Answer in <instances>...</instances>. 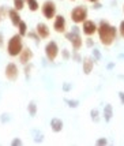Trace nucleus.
<instances>
[{"instance_id": "9d476101", "label": "nucleus", "mask_w": 124, "mask_h": 146, "mask_svg": "<svg viewBox=\"0 0 124 146\" xmlns=\"http://www.w3.org/2000/svg\"><path fill=\"white\" fill-rule=\"evenodd\" d=\"M33 57V53L29 48H25V49H22L21 52V55H19V60H21V63L22 64H26L27 62H30V59Z\"/></svg>"}, {"instance_id": "6e6552de", "label": "nucleus", "mask_w": 124, "mask_h": 146, "mask_svg": "<svg viewBox=\"0 0 124 146\" xmlns=\"http://www.w3.org/2000/svg\"><path fill=\"white\" fill-rule=\"evenodd\" d=\"M6 76L10 79V81H15L18 78V67L14 63L7 64L6 67Z\"/></svg>"}, {"instance_id": "0eeeda50", "label": "nucleus", "mask_w": 124, "mask_h": 146, "mask_svg": "<svg viewBox=\"0 0 124 146\" xmlns=\"http://www.w3.org/2000/svg\"><path fill=\"white\" fill-rule=\"evenodd\" d=\"M82 30H83V33H85L86 36H93L94 33L98 30V26L95 25L93 21H87L86 19V21L83 22V29H82Z\"/></svg>"}, {"instance_id": "20e7f679", "label": "nucleus", "mask_w": 124, "mask_h": 146, "mask_svg": "<svg viewBox=\"0 0 124 146\" xmlns=\"http://www.w3.org/2000/svg\"><path fill=\"white\" fill-rule=\"evenodd\" d=\"M42 14L46 19H52L55 17L56 7H55V3H53L52 0H48V1H45L42 4Z\"/></svg>"}, {"instance_id": "f3484780", "label": "nucleus", "mask_w": 124, "mask_h": 146, "mask_svg": "<svg viewBox=\"0 0 124 146\" xmlns=\"http://www.w3.org/2000/svg\"><path fill=\"white\" fill-rule=\"evenodd\" d=\"M18 27H19V34H21V36H25L26 34V23L23 21H21V23L18 25Z\"/></svg>"}, {"instance_id": "5701e85b", "label": "nucleus", "mask_w": 124, "mask_h": 146, "mask_svg": "<svg viewBox=\"0 0 124 146\" xmlns=\"http://www.w3.org/2000/svg\"><path fill=\"white\" fill-rule=\"evenodd\" d=\"M98 143H99V145H102V143H106V139H99Z\"/></svg>"}, {"instance_id": "ddd939ff", "label": "nucleus", "mask_w": 124, "mask_h": 146, "mask_svg": "<svg viewBox=\"0 0 124 146\" xmlns=\"http://www.w3.org/2000/svg\"><path fill=\"white\" fill-rule=\"evenodd\" d=\"M8 15L11 17V22H13V25H14V26H18L19 23H21L19 15H18V13H17L15 10H10V11H8Z\"/></svg>"}, {"instance_id": "39448f33", "label": "nucleus", "mask_w": 124, "mask_h": 146, "mask_svg": "<svg viewBox=\"0 0 124 146\" xmlns=\"http://www.w3.org/2000/svg\"><path fill=\"white\" fill-rule=\"evenodd\" d=\"M66 37L71 41V44H72V46H74V49H79V48L82 46L81 36H79V33H78V30H76V29H75L74 32L67 33V34H66Z\"/></svg>"}, {"instance_id": "a211bd4d", "label": "nucleus", "mask_w": 124, "mask_h": 146, "mask_svg": "<svg viewBox=\"0 0 124 146\" xmlns=\"http://www.w3.org/2000/svg\"><path fill=\"white\" fill-rule=\"evenodd\" d=\"M14 4L17 10H22L23 8V0H14Z\"/></svg>"}, {"instance_id": "dca6fc26", "label": "nucleus", "mask_w": 124, "mask_h": 146, "mask_svg": "<svg viewBox=\"0 0 124 146\" xmlns=\"http://www.w3.org/2000/svg\"><path fill=\"white\" fill-rule=\"evenodd\" d=\"M111 117H112V107L108 104V105H106V108H105V120L109 121L111 120Z\"/></svg>"}, {"instance_id": "9b49d317", "label": "nucleus", "mask_w": 124, "mask_h": 146, "mask_svg": "<svg viewBox=\"0 0 124 146\" xmlns=\"http://www.w3.org/2000/svg\"><path fill=\"white\" fill-rule=\"evenodd\" d=\"M37 33L41 38H46L49 36V29L45 23H38L37 25Z\"/></svg>"}, {"instance_id": "f257e3e1", "label": "nucleus", "mask_w": 124, "mask_h": 146, "mask_svg": "<svg viewBox=\"0 0 124 146\" xmlns=\"http://www.w3.org/2000/svg\"><path fill=\"white\" fill-rule=\"evenodd\" d=\"M98 36L101 42L105 45V46H109V45L113 44V41L116 40V36H117V29L115 26L109 25L108 22L102 21L98 26Z\"/></svg>"}, {"instance_id": "412c9836", "label": "nucleus", "mask_w": 124, "mask_h": 146, "mask_svg": "<svg viewBox=\"0 0 124 146\" xmlns=\"http://www.w3.org/2000/svg\"><path fill=\"white\" fill-rule=\"evenodd\" d=\"M92 115H93V119H94V120H97V116H98V112H97V111H92Z\"/></svg>"}, {"instance_id": "f8f14e48", "label": "nucleus", "mask_w": 124, "mask_h": 146, "mask_svg": "<svg viewBox=\"0 0 124 146\" xmlns=\"http://www.w3.org/2000/svg\"><path fill=\"white\" fill-rule=\"evenodd\" d=\"M93 64H94V62L90 57H86V59H85V62H83V71H85V74H90V72H92Z\"/></svg>"}, {"instance_id": "2eb2a0df", "label": "nucleus", "mask_w": 124, "mask_h": 146, "mask_svg": "<svg viewBox=\"0 0 124 146\" xmlns=\"http://www.w3.org/2000/svg\"><path fill=\"white\" fill-rule=\"evenodd\" d=\"M27 4H29V8H30L31 11H37L38 3L36 0H27Z\"/></svg>"}, {"instance_id": "423d86ee", "label": "nucleus", "mask_w": 124, "mask_h": 146, "mask_svg": "<svg viewBox=\"0 0 124 146\" xmlns=\"http://www.w3.org/2000/svg\"><path fill=\"white\" fill-rule=\"evenodd\" d=\"M45 52H46V56L49 59L50 62H53L57 56V52H59V48H57V44H56L55 41H50L48 42L46 45V48H45Z\"/></svg>"}, {"instance_id": "1a4fd4ad", "label": "nucleus", "mask_w": 124, "mask_h": 146, "mask_svg": "<svg viewBox=\"0 0 124 146\" xmlns=\"http://www.w3.org/2000/svg\"><path fill=\"white\" fill-rule=\"evenodd\" d=\"M53 27H55V30L57 33H63V32H64V29H66V21H64V18H63L62 15L56 17Z\"/></svg>"}, {"instance_id": "7ed1b4c3", "label": "nucleus", "mask_w": 124, "mask_h": 146, "mask_svg": "<svg viewBox=\"0 0 124 146\" xmlns=\"http://www.w3.org/2000/svg\"><path fill=\"white\" fill-rule=\"evenodd\" d=\"M87 18V10L85 7H75L74 10L71 11V19L74 21L75 23H82V22H85Z\"/></svg>"}, {"instance_id": "aec40b11", "label": "nucleus", "mask_w": 124, "mask_h": 146, "mask_svg": "<svg viewBox=\"0 0 124 146\" xmlns=\"http://www.w3.org/2000/svg\"><path fill=\"white\" fill-rule=\"evenodd\" d=\"M119 32H120V36L124 38V21L120 23V27H119Z\"/></svg>"}, {"instance_id": "b1692460", "label": "nucleus", "mask_w": 124, "mask_h": 146, "mask_svg": "<svg viewBox=\"0 0 124 146\" xmlns=\"http://www.w3.org/2000/svg\"><path fill=\"white\" fill-rule=\"evenodd\" d=\"M1 44H3V40H1V34H0V46H1Z\"/></svg>"}, {"instance_id": "f03ea898", "label": "nucleus", "mask_w": 124, "mask_h": 146, "mask_svg": "<svg viewBox=\"0 0 124 146\" xmlns=\"http://www.w3.org/2000/svg\"><path fill=\"white\" fill-rule=\"evenodd\" d=\"M22 36L21 34H15L11 40L8 41V46H7V52L10 56H19L22 52Z\"/></svg>"}, {"instance_id": "393cba45", "label": "nucleus", "mask_w": 124, "mask_h": 146, "mask_svg": "<svg viewBox=\"0 0 124 146\" xmlns=\"http://www.w3.org/2000/svg\"><path fill=\"white\" fill-rule=\"evenodd\" d=\"M89 1H94V3H95V1H98V0H89Z\"/></svg>"}, {"instance_id": "4468645a", "label": "nucleus", "mask_w": 124, "mask_h": 146, "mask_svg": "<svg viewBox=\"0 0 124 146\" xmlns=\"http://www.w3.org/2000/svg\"><path fill=\"white\" fill-rule=\"evenodd\" d=\"M50 126H52V130H53V131L59 133V131L63 128V121L59 120V119H52V121H50Z\"/></svg>"}, {"instance_id": "4be33fe9", "label": "nucleus", "mask_w": 124, "mask_h": 146, "mask_svg": "<svg viewBox=\"0 0 124 146\" xmlns=\"http://www.w3.org/2000/svg\"><path fill=\"white\" fill-rule=\"evenodd\" d=\"M119 96H120V100H121V102L124 104V93H123V92H120V93H119Z\"/></svg>"}, {"instance_id": "6ab92c4d", "label": "nucleus", "mask_w": 124, "mask_h": 146, "mask_svg": "<svg viewBox=\"0 0 124 146\" xmlns=\"http://www.w3.org/2000/svg\"><path fill=\"white\" fill-rule=\"evenodd\" d=\"M29 112H30L31 115H36V104H34V102H30V104H29Z\"/></svg>"}]
</instances>
